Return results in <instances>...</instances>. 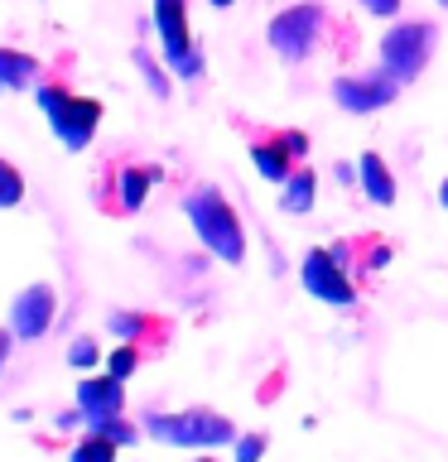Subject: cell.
Returning a JSON list of instances; mask_svg holds the SVG:
<instances>
[{
    "label": "cell",
    "mask_w": 448,
    "mask_h": 462,
    "mask_svg": "<svg viewBox=\"0 0 448 462\" xmlns=\"http://www.w3.org/2000/svg\"><path fill=\"white\" fill-rule=\"evenodd\" d=\"M439 5H443V10H448V0H439Z\"/></svg>",
    "instance_id": "836d02e7"
},
{
    "label": "cell",
    "mask_w": 448,
    "mask_h": 462,
    "mask_svg": "<svg viewBox=\"0 0 448 462\" xmlns=\"http://www.w3.org/2000/svg\"><path fill=\"white\" fill-rule=\"evenodd\" d=\"M328 29V5H318V0H294V5L275 10L270 24H266V43L270 53L280 58V63H309L318 39H323Z\"/></svg>",
    "instance_id": "3957f363"
},
{
    "label": "cell",
    "mask_w": 448,
    "mask_h": 462,
    "mask_svg": "<svg viewBox=\"0 0 448 462\" xmlns=\"http://www.w3.org/2000/svg\"><path fill=\"white\" fill-rule=\"evenodd\" d=\"M107 332H111V337H121V342L150 346V337H154V342L164 337V323H159V318H150V313H126V309H116V313H107Z\"/></svg>",
    "instance_id": "2e32d148"
},
{
    "label": "cell",
    "mask_w": 448,
    "mask_h": 462,
    "mask_svg": "<svg viewBox=\"0 0 448 462\" xmlns=\"http://www.w3.org/2000/svg\"><path fill=\"white\" fill-rule=\"evenodd\" d=\"M78 410L82 419H107V414H126V381H116L111 371L101 375H82L78 381Z\"/></svg>",
    "instance_id": "30bf717a"
},
{
    "label": "cell",
    "mask_w": 448,
    "mask_h": 462,
    "mask_svg": "<svg viewBox=\"0 0 448 462\" xmlns=\"http://www.w3.org/2000/svg\"><path fill=\"white\" fill-rule=\"evenodd\" d=\"M439 208H448V179L439 183Z\"/></svg>",
    "instance_id": "1f68e13d"
},
{
    "label": "cell",
    "mask_w": 448,
    "mask_h": 462,
    "mask_svg": "<svg viewBox=\"0 0 448 462\" xmlns=\"http://www.w3.org/2000/svg\"><path fill=\"white\" fill-rule=\"evenodd\" d=\"M68 366H78V371L101 366V346H97V337H72V346H68Z\"/></svg>",
    "instance_id": "d4e9b609"
},
{
    "label": "cell",
    "mask_w": 448,
    "mask_h": 462,
    "mask_svg": "<svg viewBox=\"0 0 448 462\" xmlns=\"http://www.w3.org/2000/svg\"><path fill=\"white\" fill-rule=\"evenodd\" d=\"M169 72H173L179 82H202V78H208V53H202V43H193V49H188Z\"/></svg>",
    "instance_id": "7402d4cb"
},
{
    "label": "cell",
    "mask_w": 448,
    "mask_h": 462,
    "mask_svg": "<svg viewBox=\"0 0 448 462\" xmlns=\"http://www.w3.org/2000/svg\"><path fill=\"white\" fill-rule=\"evenodd\" d=\"M357 5L367 10V14H376V20H396L405 0H357Z\"/></svg>",
    "instance_id": "484cf974"
},
{
    "label": "cell",
    "mask_w": 448,
    "mask_h": 462,
    "mask_svg": "<svg viewBox=\"0 0 448 462\" xmlns=\"http://www.w3.org/2000/svg\"><path fill=\"white\" fill-rule=\"evenodd\" d=\"M357 188L376 202V208H390V202H396V173H390V164L376 150L357 154Z\"/></svg>",
    "instance_id": "4fadbf2b"
},
{
    "label": "cell",
    "mask_w": 448,
    "mask_h": 462,
    "mask_svg": "<svg viewBox=\"0 0 448 462\" xmlns=\"http://www.w3.org/2000/svg\"><path fill=\"white\" fill-rule=\"evenodd\" d=\"M87 429H92V433H107V439H111V443H121V448L140 439V424H130L126 414H107V419H92V424H87Z\"/></svg>",
    "instance_id": "ffe728a7"
},
{
    "label": "cell",
    "mask_w": 448,
    "mask_h": 462,
    "mask_svg": "<svg viewBox=\"0 0 448 462\" xmlns=\"http://www.w3.org/2000/svg\"><path fill=\"white\" fill-rule=\"evenodd\" d=\"M53 318H58V289L49 280L24 284L20 294H14V303H10V332L20 342H39L43 332L53 328Z\"/></svg>",
    "instance_id": "52a82bcc"
},
{
    "label": "cell",
    "mask_w": 448,
    "mask_h": 462,
    "mask_svg": "<svg viewBox=\"0 0 448 462\" xmlns=\"http://www.w3.org/2000/svg\"><path fill=\"white\" fill-rule=\"evenodd\" d=\"M78 424H87V419H82V410H63V414H58V429H78Z\"/></svg>",
    "instance_id": "f1b7e54d"
},
{
    "label": "cell",
    "mask_w": 448,
    "mask_h": 462,
    "mask_svg": "<svg viewBox=\"0 0 448 462\" xmlns=\"http://www.w3.org/2000/svg\"><path fill=\"white\" fill-rule=\"evenodd\" d=\"M116 453H121V443H111L107 433H92V429H87V439L72 443L68 462H116Z\"/></svg>",
    "instance_id": "ac0fdd59"
},
{
    "label": "cell",
    "mask_w": 448,
    "mask_h": 462,
    "mask_svg": "<svg viewBox=\"0 0 448 462\" xmlns=\"http://www.w3.org/2000/svg\"><path fill=\"white\" fill-rule=\"evenodd\" d=\"M299 284L309 289L318 303H328V309H357V284H352V274H347V260L332 251V245H313V251L299 260Z\"/></svg>",
    "instance_id": "5b68a950"
},
{
    "label": "cell",
    "mask_w": 448,
    "mask_h": 462,
    "mask_svg": "<svg viewBox=\"0 0 448 462\" xmlns=\"http://www.w3.org/2000/svg\"><path fill=\"white\" fill-rule=\"evenodd\" d=\"M332 173H338V183H347V188L357 183V164H338V169H332Z\"/></svg>",
    "instance_id": "f546056e"
},
{
    "label": "cell",
    "mask_w": 448,
    "mask_h": 462,
    "mask_svg": "<svg viewBox=\"0 0 448 462\" xmlns=\"http://www.w3.org/2000/svg\"><path fill=\"white\" fill-rule=\"evenodd\" d=\"M145 433H150L154 443L198 448V453L237 443V424H231L227 414H217V410H202V404H193V410H179V414H159V410H150V414H145Z\"/></svg>",
    "instance_id": "7a4b0ae2"
},
{
    "label": "cell",
    "mask_w": 448,
    "mask_h": 462,
    "mask_svg": "<svg viewBox=\"0 0 448 462\" xmlns=\"http://www.w3.org/2000/svg\"><path fill=\"white\" fill-rule=\"evenodd\" d=\"M270 448V433H237V443H231V462H260Z\"/></svg>",
    "instance_id": "603a6c76"
},
{
    "label": "cell",
    "mask_w": 448,
    "mask_h": 462,
    "mask_svg": "<svg viewBox=\"0 0 448 462\" xmlns=\"http://www.w3.org/2000/svg\"><path fill=\"white\" fill-rule=\"evenodd\" d=\"M159 179V169H140V164H121L116 169V183H111V193L107 198V212L116 217H130V212H140L145 202H150V183Z\"/></svg>",
    "instance_id": "7c38bea8"
},
{
    "label": "cell",
    "mask_w": 448,
    "mask_h": 462,
    "mask_svg": "<svg viewBox=\"0 0 448 462\" xmlns=\"http://www.w3.org/2000/svg\"><path fill=\"white\" fill-rule=\"evenodd\" d=\"M400 97V82L390 78L386 68L376 72H342V78H332V106H342L347 116H371L390 106V101Z\"/></svg>",
    "instance_id": "8992f818"
},
{
    "label": "cell",
    "mask_w": 448,
    "mask_h": 462,
    "mask_svg": "<svg viewBox=\"0 0 448 462\" xmlns=\"http://www.w3.org/2000/svg\"><path fill=\"white\" fill-rule=\"evenodd\" d=\"M251 164L266 183H285L289 173H294V150H289V135L285 130H266V135L251 140Z\"/></svg>",
    "instance_id": "8fae6325"
},
{
    "label": "cell",
    "mask_w": 448,
    "mask_h": 462,
    "mask_svg": "<svg viewBox=\"0 0 448 462\" xmlns=\"http://www.w3.org/2000/svg\"><path fill=\"white\" fill-rule=\"evenodd\" d=\"M68 92H72V87H68L63 78H53V82H34V101H39V111H43V116H53L58 106H63Z\"/></svg>",
    "instance_id": "cb8c5ba5"
},
{
    "label": "cell",
    "mask_w": 448,
    "mask_h": 462,
    "mask_svg": "<svg viewBox=\"0 0 448 462\" xmlns=\"http://www.w3.org/2000/svg\"><path fill=\"white\" fill-rule=\"evenodd\" d=\"M154 34H159V53L173 68L179 58L193 49V29H188V0H154Z\"/></svg>",
    "instance_id": "9c48e42d"
},
{
    "label": "cell",
    "mask_w": 448,
    "mask_h": 462,
    "mask_svg": "<svg viewBox=\"0 0 448 462\" xmlns=\"http://www.w3.org/2000/svg\"><path fill=\"white\" fill-rule=\"evenodd\" d=\"M130 63H135V72L145 78V87H150L154 101H169V97H173V82H169L173 72H169V63H159V58H154L150 49H140V43L130 49Z\"/></svg>",
    "instance_id": "e0dca14e"
},
{
    "label": "cell",
    "mask_w": 448,
    "mask_h": 462,
    "mask_svg": "<svg viewBox=\"0 0 448 462\" xmlns=\"http://www.w3.org/2000/svg\"><path fill=\"white\" fill-rule=\"evenodd\" d=\"M183 217L198 231V245L208 255H217L222 265H241L246 260V226L222 188H193L183 198Z\"/></svg>",
    "instance_id": "6da1fadb"
},
{
    "label": "cell",
    "mask_w": 448,
    "mask_h": 462,
    "mask_svg": "<svg viewBox=\"0 0 448 462\" xmlns=\"http://www.w3.org/2000/svg\"><path fill=\"white\" fill-rule=\"evenodd\" d=\"M107 371L116 375V381H130V375L140 371V342H121L107 352Z\"/></svg>",
    "instance_id": "d6986e66"
},
{
    "label": "cell",
    "mask_w": 448,
    "mask_h": 462,
    "mask_svg": "<svg viewBox=\"0 0 448 462\" xmlns=\"http://www.w3.org/2000/svg\"><path fill=\"white\" fill-rule=\"evenodd\" d=\"M193 462H217V457H212V453H198V457H193Z\"/></svg>",
    "instance_id": "d6a6232c"
},
{
    "label": "cell",
    "mask_w": 448,
    "mask_h": 462,
    "mask_svg": "<svg viewBox=\"0 0 448 462\" xmlns=\"http://www.w3.org/2000/svg\"><path fill=\"white\" fill-rule=\"evenodd\" d=\"M14 332H10V323H0V371H5V361H10V352H14Z\"/></svg>",
    "instance_id": "83f0119b"
},
{
    "label": "cell",
    "mask_w": 448,
    "mask_h": 462,
    "mask_svg": "<svg viewBox=\"0 0 448 462\" xmlns=\"http://www.w3.org/2000/svg\"><path fill=\"white\" fill-rule=\"evenodd\" d=\"M20 202H24V173L10 159H0V208H20Z\"/></svg>",
    "instance_id": "44dd1931"
},
{
    "label": "cell",
    "mask_w": 448,
    "mask_h": 462,
    "mask_svg": "<svg viewBox=\"0 0 448 462\" xmlns=\"http://www.w3.org/2000/svg\"><path fill=\"white\" fill-rule=\"evenodd\" d=\"M434 49H439V24H429V20H400V24H390L386 34H381L376 58H381V68L405 87V82H415L419 72L429 68Z\"/></svg>",
    "instance_id": "277c9868"
},
{
    "label": "cell",
    "mask_w": 448,
    "mask_h": 462,
    "mask_svg": "<svg viewBox=\"0 0 448 462\" xmlns=\"http://www.w3.org/2000/svg\"><path fill=\"white\" fill-rule=\"evenodd\" d=\"M208 5H212V10H231L237 0H208Z\"/></svg>",
    "instance_id": "4dcf8cb0"
},
{
    "label": "cell",
    "mask_w": 448,
    "mask_h": 462,
    "mask_svg": "<svg viewBox=\"0 0 448 462\" xmlns=\"http://www.w3.org/2000/svg\"><path fill=\"white\" fill-rule=\"evenodd\" d=\"M101 101L97 97H82V92H68V101L58 106L53 116H49V130L58 135V144L63 150H72V154H82L87 144H92V135H97V125H101Z\"/></svg>",
    "instance_id": "ba28073f"
},
{
    "label": "cell",
    "mask_w": 448,
    "mask_h": 462,
    "mask_svg": "<svg viewBox=\"0 0 448 462\" xmlns=\"http://www.w3.org/2000/svg\"><path fill=\"white\" fill-rule=\"evenodd\" d=\"M39 58L24 53V49H5L0 43V92H24V87L39 82Z\"/></svg>",
    "instance_id": "9a60e30c"
},
{
    "label": "cell",
    "mask_w": 448,
    "mask_h": 462,
    "mask_svg": "<svg viewBox=\"0 0 448 462\" xmlns=\"http://www.w3.org/2000/svg\"><path fill=\"white\" fill-rule=\"evenodd\" d=\"M313 202H318V173L309 164H294V173L280 183V212L303 217V212H313Z\"/></svg>",
    "instance_id": "5bb4252c"
},
{
    "label": "cell",
    "mask_w": 448,
    "mask_h": 462,
    "mask_svg": "<svg viewBox=\"0 0 448 462\" xmlns=\"http://www.w3.org/2000/svg\"><path fill=\"white\" fill-rule=\"evenodd\" d=\"M390 260H396V251H390V245H371V251H367V270H386Z\"/></svg>",
    "instance_id": "4316f807"
}]
</instances>
